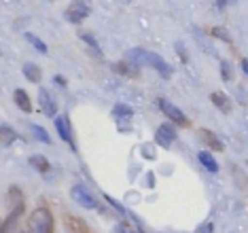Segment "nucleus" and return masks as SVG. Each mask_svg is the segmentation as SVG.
I'll return each mask as SVG.
<instances>
[{
    "instance_id": "1",
    "label": "nucleus",
    "mask_w": 248,
    "mask_h": 233,
    "mask_svg": "<svg viewBox=\"0 0 248 233\" xmlns=\"http://www.w3.org/2000/svg\"><path fill=\"white\" fill-rule=\"evenodd\" d=\"M55 220L49 208H36L28 217V233H53Z\"/></svg>"
},
{
    "instance_id": "2",
    "label": "nucleus",
    "mask_w": 248,
    "mask_h": 233,
    "mask_svg": "<svg viewBox=\"0 0 248 233\" xmlns=\"http://www.w3.org/2000/svg\"><path fill=\"white\" fill-rule=\"evenodd\" d=\"M157 104H159V110L166 115L168 119H170L172 123H176L180 125V127H191V121H189V117L185 115L183 110L178 109V106H174L170 100H166V98H159L157 100Z\"/></svg>"
},
{
    "instance_id": "3",
    "label": "nucleus",
    "mask_w": 248,
    "mask_h": 233,
    "mask_svg": "<svg viewBox=\"0 0 248 233\" xmlns=\"http://www.w3.org/2000/svg\"><path fill=\"white\" fill-rule=\"evenodd\" d=\"M144 66L155 68V70L159 72L163 78H170V77H172V68H170V64H168V62L163 60L161 55H157L155 51H146V53H144Z\"/></svg>"
},
{
    "instance_id": "4",
    "label": "nucleus",
    "mask_w": 248,
    "mask_h": 233,
    "mask_svg": "<svg viewBox=\"0 0 248 233\" xmlns=\"http://www.w3.org/2000/svg\"><path fill=\"white\" fill-rule=\"evenodd\" d=\"M70 197H72V200H75L81 208H87V210H95V208H98V203H95L93 195H92V193H89L83 185H75V186H72V189H70Z\"/></svg>"
},
{
    "instance_id": "5",
    "label": "nucleus",
    "mask_w": 248,
    "mask_h": 233,
    "mask_svg": "<svg viewBox=\"0 0 248 233\" xmlns=\"http://www.w3.org/2000/svg\"><path fill=\"white\" fill-rule=\"evenodd\" d=\"M55 129H58V134H60L62 140L68 142L70 149H77V144H75V134H72V125H70V119H68V117H66V115L55 117Z\"/></svg>"
},
{
    "instance_id": "6",
    "label": "nucleus",
    "mask_w": 248,
    "mask_h": 233,
    "mask_svg": "<svg viewBox=\"0 0 248 233\" xmlns=\"http://www.w3.org/2000/svg\"><path fill=\"white\" fill-rule=\"evenodd\" d=\"M174 140H176V129H174L170 123H163V125H159V127H157V132H155V144H157V146L170 149Z\"/></svg>"
},
{
    "instance_id": "7",
    "label": "nucleus",
    "mask_w": 248,
    "mask_h": 233,
    "mask_svg": "<svg viewBox=\"0 0 248 233\" xmlns=\"http://www.w3.org/2000/svg\"><path fill=\"white\" fill-rule=\"evenodd\" d=\"M38 104H41V110L45 117H55V112H58V102L53 100L49 89H45V87L38 89Z\"/></svg>"
},
{
    "instance_id": "8",
    "label": "nucleus",
    "mask_w": 248,
    "mask_h": 233,
    "mask_svg": "<svg viewBox=\"0 0 248 233\" xmlns=\"http://www.w3.org/2000/svg\"><path fill=\"white\" fill-rule=\"evenodd\" d=\"M66 19L70 21V24H81L83 19L89 15V4L87 2H72L68 9H66Z\"/></svg>"
},
{
    "instance_id": "9",
    "label": "nucleus",
    "mask_w": 248,
    "mask_h": 233,
    "mask_svg": "<svg viewBox=\"0 0 248 233\" xmlns=\"http://www.w3.org/2000/svg\"><path fill=\"white\" fill-rule=\"evenodd\" d=\"M210 102L214 104V109H218L221 112H225V115H229L231 112V100L223 92H212L210 93Z\"/></svg>"
},
{
    "instance_id": "10",
    "label": "nucleus",
    "mask_w": 248,
    "mask_h": 233,
    "mask_svg": "<svg viewBox=\"0 0 248 233\" xmlns=\"http://www.w3.org/2000/svg\"><path fill=\"white\" fill-rule=\"evenodd\" d=\"M13 100H15V104H17V109H19V110L32 112V100H30V95H28L26 89H15Z\"/></svg>"
},
{
    "instance_id": "11",
    "label": "nucleus",
    "mask_w": 248,
    "mask_h": 233,
    "mask_svg": "<svg viewBox=\"0 0 248 233\" xmlns=\"http://www.w3.org/2000/svg\"><path fill=\"white\" fill-rule=\"evenodd\" d=\"M197 161L204 166L208 172H212V174H217L218 172V163H217V159H214V155H210L208 151H200L197 153Z\"/></svg>"
},
{
    "instance_id": "12",
    "label": "nucleus",
    "mask_w": 248,
    "mask_h": 233,
    "mask_svg": "<svg viewBox=\"0 0 248 233\" xmlns=\"http://www.w3.org/2000/svg\"><path fill=\"white\" fill-rule=\"evenodd\" d=\"M200 138L204 140V142H206L208 146H210L212 151H217V153H221V151L225 149V146H223V142L218 140V138H217V136H214L212 132H208V129H200Z\"/></svg>"
},
{
    "instance_id": "13",
    "label": "nucleus",
    "mask_w": 248,
    "mask_h": 233,
    "mask_svg": "<svg viewBox=\"0 0 248 233\" xmlns=\"http://www.w3.org/2000/svg\"><path fill=\"white\" fill-rule=\"evenodd\" d=\"M21 70H24V77H26L30 83H38V81H41V77H43L41 68H38L36 64H32V62H26Z\"/></svg>"
},
{
    "instance_id": "14",
    "label": "nucleus",
    "mask_w": 248,
    "mask_h": 233,
    "mask_svg": "<svg viewBox=\"0 0 248 233\" xmlns=\"http://www.w3.org/2000/svg\"><path fill=\"white\" fill-rule=\"evenodd\" d=\"M17 132H15L13 127H9V125H0V142H2L4 146H11L13 142H17Z\"/></svg>"
},
{
    "instance_id": "15",
    "label": "nucleus",
    "mask_w": 248,
    "mask_h": 233,
    "mask_svg": "<svg viewBox=\"0 0 248 233\" xmlns=\"http://www.w3.org/2000/svg\"><path fill=\"white\" fill-rule=\"evenodd\" d=\"M66 225H68V231H70V233H89L85 220H81V218L66 217Z\"/></svg>"
},
{
    "instance_id": "16",
    "label": "nucleus",
    "mask_w": 248,
    "mask_h": 233,
    "mask_svg": "<svg viewBox=\"0 0 248 233\" xmlns=\"http://www.w3.org/2000/svg\"><path fill=\"white\" fill-rule=\"evenodd\" d=\"M112 70H117L121 77H138V72H140L138 68H134L132 64H127L125 60L119 62V64H115V66H112Z\"/></svg>"
},
{
    "instance_id": "17",
    "label": "nucleus",
    "mask_w": 248,
    "mask_h": 233,
    "mask_svg": "<svg viewBox=\"0 0 248 233\" xmlns=\"http://www.w3.org/2000/svg\"><path fill=\"white\" fill-rule=\"evenodd\" d=\"M30 132L34 134V138L38 142H43V144H51V136L47 134V129H43L41 125H36V123H30Z\"/></svg>"
},
{
    "instance_id": "18",
    "label": "nucleus",
    "mask_w": 248,
    "mask_h": 233,
    "mask_svg": "<svg viewBox=\"0 0 248 233\" xmlns=\"http://www.w3.org/2000/svg\"><path fill=\"white\" fill-rule=\"evenodd\" d=\"M30 163H32V168H36L41 174H47L49 170H51V166H49V161L45 159L43 155H34V157H30Z\"/></svg>"
},
{
    "instance_id": "19",
    "label": "nucleus",
    "mask_w": 248,
    "mask_h": 233,
    "mask_svg": "<svg viewBox=\"0 0 248 233\" xmlns=\"http://www.w3.org/2000/svg\"><path fill=\"white\" fill-rule=\"evenodd\" d=\"M112 115H115V119H119V123H123V119H132L134 110L125 104H117L115 109H112Z\"/></svg>"
},
{
    "instance_id": "20",
    "label": "nucleus",
    "mask_w": 248,
    "mask_h": 233,
    "mask_svg": "<svg viewBox=\"0 0 248 233\" xmlns=\"http://www.w3.org/2000/svg\"><path fill=\"white\" fill-rule=\"evenodd\" d=\"M26 41L28 43H30L32 45V47H34L36 51H41V53H47V45H45L43 41H41V38H38V36H34V34H32V32H26Z\"/></svg>"
},
{
    "instance_id": "21",
    "label": "nucleus",
    "mask_w": 248,
    "mask_h": 233,
    "mask_svg": "<svg viewBox=\"0 0 248 233\" xmlns=\"http://www.w3.org/2000/svg\"><path fill=\"white\" fill-rule=\"evenodd\" d=\"M221 77H223L225 83L233 81V68H231L229 62H221Z\"/></svg>"
},
{
    "instance_id": "22",
    "label": "nucleus",
    "mask_w": 248,
    "mask_h": 233,
    "mask_svg": "<svg viewBox=\"0 0 248 233\" xmlns=\"http://www.w3.org/2000/svg\"><path fill=\"white\" fill-rule=\"evenodd\" d=\"M212 36H214V38H221L223 43H231V36L227 34V30H225V28H214V30H212Z\"/></svg>"
},
{
    "instance_id": "23",
    "label": "nucleus",
    "mask_w": 248,
    "mask_h": 233,
    "mask_svg": "<svg viewBox=\"0 0 248 233\" xmlns=\"http://www.w3.org/2000/svg\"><path fill=\"white\" fill-rule=\"evenodd\" d=\"M106 202H108V203H110V206H112V208H115V210H117V212H119V214H125V217H127V214H129V212H127V210H125V208H123V206H121V203H119V202H117V200H112V197H110V195H106Z\"/></svg>"
},
{
    "instance_id": "24",
    "label": "nucleus",
    "mask_w": 248,
    "mask_h": 233,
    "mask_svg": "<svg viewBox=\"0 0 248 233\" xmlns=\"http://www.w3.org/2000/svg\"><path fill=\"white\" fill-rule=\"evenodd\" d=\"M212 231H214V225L210 223V220H208V223H202V225L195 229V233H212Z\"/></svg>"
},
{
    "instance_id": "25",
    "label": "nucleus",
    "mask_w": 248,
    "mask_h": 233,
    "mask_svg": "<svg viewBox=\"0 0 248 233\" xmlns=\"http://www.w3.org/2000/svg\"><path fill=\"white\" fill-rule=\"evenodd\" d=\"M83 38H85V43H87V45H92V47L98 49V43L93 41V36H92V34H83Z\"/></svg>"
},
{
    "instance_id": "26",
    "label": "nucleus",
    "mask_w": 248,
    "mask_h": 233,
    "mask_svg": "<svg viewBox=\"0 0 248 233\" xmlns=\"http://www.w3.org/2000/svg\"><path fill=\"white\" fill-rule=\"evenodd\" d=\"M142 153H144V157H146V155L151 157V161H153V159H155V151L151 149V146H142Z\"/></svg>"
},
{
    "instance_id": "27",
    "label": "nucleus",
    "mask_w": 248,
    "mask_h": 233,
    "mask_svg": "<svg viewBox=\"0 0 248 233\" xmlns=\"http://www.w3.org/2000/svg\"><path fill=\"white\" fill-rule=\"evenodd\" d=\"M176 51H178V53H180V55H183V62H189V58H187V53H185V47H183V45H180V43H176Z\"/></svg>"
},
{
    "instance_id": "28",
    "label": "nucleus",
    "mask_w": 248,
    "mask_h": 233,
    "mask_svg": "<svg viewBox=\"0 0 248 233\" xmlns=\"http://www.w3.org/2000/svg\"><path fill=\"white\" fill-rule=\"evenodd\" d=\"M242 70H244V75L248 77V60H242Z\"/></svg>"
},
{
    "instance_id": "29",
    "label": "nucleus",
    "mask_w": 248,
    "mask_h": 233,
    "mask_svg": "<svg viewBox=\"0 0 248 233\" xmlns=\"http://www.w3.org/2000/svg\"><path fill=\"white\" fill-rule=\"evenodd\" d=\"M214 4H217L218 9H225V7H227V4H229V2H225V0H218V2H214Z\"/></svg>"
},
{
    "instance_id": "30",
    "label": "nucleus",
    "mask_w": 248,
    "mask_h": 233,
    "mask_svg": "<svg viewBox=\"0 0 248 233\" xmlns=\"http://www.w3.org/2000/svg\"><path fill=\"white\" fill-rule=\"evenodd\" d=\"M55 83H60V85H66V81L62 77H55Z\"/></svg>"
},
{
    "instance_id": "31",
    "label": "nucleus",
    "mask_w": 248,
    "mask_h": 233,
    "mask_svg": "<svg viewBox=\"0 0 248 233\" xmlns=\"http://www.w3.org/2000/svg\"><path fill=\"white\" fill-rule=\"evenodd\" d=\"M0 233H4V231H2V220H0Z\"/></svg>"
},
{
    "instance_id": "32",
    "label": "nucleus",
    "mask_w": 248,
    "mask_h": 233,
    "mask_svg": "<svg viewBox=\"0 0 248 233\" xmlns=\"http://www.w3.org/2000/svg\"><path fill=\"white\" fill-rule=\"evenodd\" d=\"M21 233H28V231H21Z\"/></svg>"
}]
</instances>
